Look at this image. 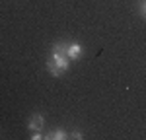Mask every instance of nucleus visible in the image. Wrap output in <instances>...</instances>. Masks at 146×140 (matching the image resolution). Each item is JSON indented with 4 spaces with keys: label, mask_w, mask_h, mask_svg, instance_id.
Returning a JSON list of instances; mask_svg holds the SVG:
<instances>
[{
    "label": "nucleus",
    "mask_w": 146,
    "mask_h": 140,
    "mask_svg": "<svg viewBox=\"0 0 146 140\" xmlns=\"http://www.w3.org/2000/svg\"><path fill=\"white\" fill-rule=\"evenodd\" d=\"M66 57L70 60H78L82 57V45H78V43H68L66 45Z\"/></svg>",
    "instance_id": "obj_3"
},
{
    "label": "nucleus",
    "mask_w": 146,
    "mask_h": 140,
    "mask_svg": "<svg viewBox=\"0 0 146 140\" xmlns=\"http://www.w3.org/2000/svg\"><path fill=\"white\" fill-rule=\"evenodd\" d=\"M70 66V58L64 55H58V53H51V57L47 60V70L51 72V76H62Z\"/></svg>",
    "instance_id": "obj_1"
},
{
    "label": "nucleus",
    "mask_w": 146,
    "mask_h": 140,
    "mask_svg": "<svg viewBox=\"0 0 146 140\" xmlns=\"http://www.w3.org/2000/svg\"><path fill=\"white\" fill-rule=\"evenodd\" d=\"M138 12H140V16H142V18H146V0H142V2H140Z\"/></svg>",
    "instance_id": "obj_5"
},
{
    "label": "nucleus",
    "mask_w": 146,
    "mask_h": 140,
    "mask_svg": "<svg viewBox=\"0 0 146 140\" xmlns=\"http://www.w3.org/2000/svg\"><path fill=\"white\" fill-rule=\"evenodd\" d=\"M39 138H43V134H41V130H35L31 134V140H39Z\"/></svg>",
    "instance_id": "obj_7"
},
{
    "label": "nucleus",
    "mask_w": 146,
    "mask_h": 140,
    "mask_svg": "<svg viewBox=\"0 0 146 140\" xmlns=\"http://www.w3.org/2000/svg\"><path fill=\"white\" fill-rule=\"evenodd\" d=\"M45 138H49V140H64V138H68V134L62 130V128H55V130H51L49 134H45Z\"/></svg>",
    "instance_id": "obj_4"
},
{
    "label": "nucleus",
    "mask_w": 146,
    "mask_h": 140,
    "mask_svg": "<svg viewBox=\"0 0 146 140\" xmlns=\"http://www.w3.org/2000/svg\"><path fill=\"white\" fill-rule=\"evenodd\" d=\"M43 125H45V117L41 115V113H33V115L29 117V121H27V128L35 132V130H43Z\"/></svg>",
    "instance_id": "obj_2"
},
{
    "label": "nucleus",
    "mask_w": 146,
    "mask_h": 140,
    "mask_svg": "<svg viewBox=\"0 0 146 140\" xmlns=\"http://www.w3.org/2000/svg\"><path fill=\"white\" fill-rule=\"evenodd\" d=\"M68 136H70V138H84V134H82V132H80V130H74V132H72V134H68Z\"/></svg>",
    "instance_id": "obj_6"
}]
</instances>
